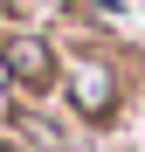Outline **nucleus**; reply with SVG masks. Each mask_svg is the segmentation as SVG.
I'll return each mask as SVG.
<instances>
[{"label": "nucleus", "mask_w": 145, "mask_h": 152, "mask_svg": "<svg viewBox=\"0 0 145 152\" xmlns=\"http://www.w3.org/2000/svg\"><path fill=\"white\" fill-rule=\"evenodd\" d=\"M0 56H7V76L14 83H28V90H48V76H55V48H48L42 35H7L0 42Z\"/></svg>", "instance_id": "1"}, {"label": "nucleus", "mask_w": 145, "mask_h": 152, "mask_svg": "<svg viewBox=\"0 0 145 152\" xmlns=\"http://www.w3.org/2000/svg\"><path fill=\"white\" fill-rule=\"evenodd\" d=\"M69 97H76V111H83V118H104V111L117 104V76H111L104 62H83L76 76H69Z\"/></svg>", "instance_id": "2"}, {"label": "nucleus", "mask_w": 145, "mask_h": 152, "mask_svg": "<svg viewBox=\"0 0 145 152\" xmlns=\"http://www.w3.org/2000/svg\"><path fill=\"white\" fill-rule=\"evenodd\" d=\"M0 83H14V76H7V56H0Z\"/></svg>", "instance_id": "3"}]
</instances>
